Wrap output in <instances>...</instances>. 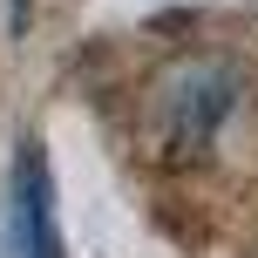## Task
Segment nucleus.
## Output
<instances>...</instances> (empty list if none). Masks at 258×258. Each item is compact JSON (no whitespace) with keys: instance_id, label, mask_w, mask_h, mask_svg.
<instances>
[{"instance_id":"1","label":"nucleus","mask_w":258,"mask_h":258,"mask_svg":"<svg viewBox=\"0 0 258 258\" xmlns=\"http://www.w3.org/2000/svg\"><path fill=\"white\" fill-rule=\"evenodd\" d=\"M231 109V68L218 61H190V68H170L163 82H156V102H150V129L156 143H163L170 156L183 150H204L218 116Z\"/></svg>"},{"instance_id":"2","label":"nucleus","mask_w":258,"mask_h":258,"mask_svg":"<svg viewBox=\"0 0 258 258\" xmlns=\"http://www.w3.org/2000/svg\"><path fill=\"white\" fill-rule=\"evenodd\" d=\"M14 251L21 258H61V238H54V204H48V156L27 136L21 156H14Z\"/></svg>"}]
</instances>
